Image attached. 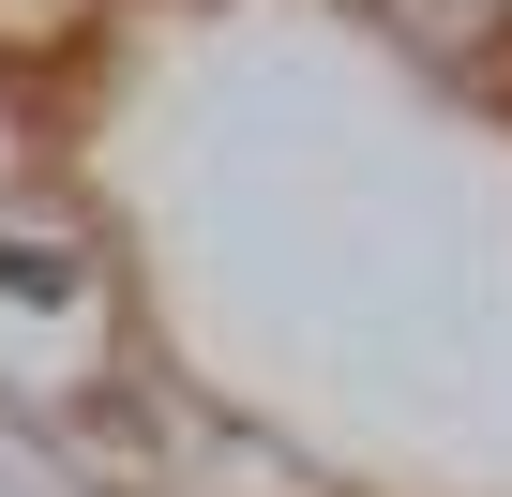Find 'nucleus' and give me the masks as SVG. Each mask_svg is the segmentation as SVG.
<instances>
[{
  "label": "nucleus",
  "mask_w": 512,
  "mask_h": 497,
  "mask_svg": "<svg viewBox=\"0 0 512 497\" xmlns=\"http://www.w3.org/2000/svg\"><path fill=\"white\" fill-rule=\"evenodd\" d=\"M497 16H512V0H407V31H422V46H482Z\"/></svg>",
  "instance_id": "1"
}]
</instances>
